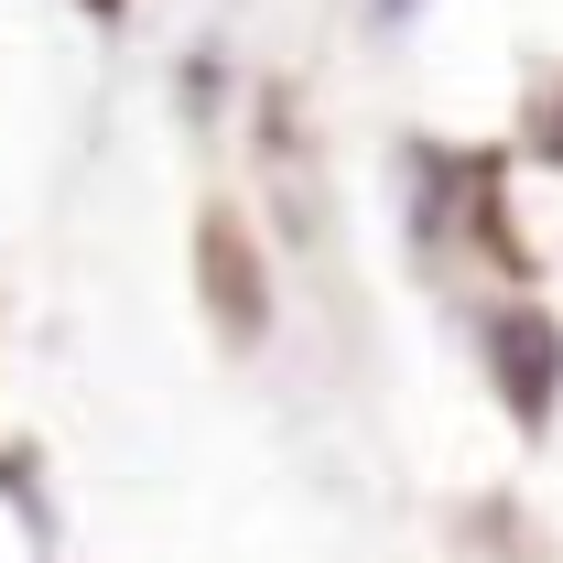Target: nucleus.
<instances>
[{
    "instance_id": "1",
    "label": "nucleus",
    "mask_w": 563,
    "mask_h": 563,
    "mask_svg": "<svg viewBox=\"0 0 563 563\" xmlns=\"http://www.w3.org/2000/svg\"><path fill=\"white\" fill-rule=\"evenodd\" d=\"M488 357H498V390H509V412L520 422H553V390H563V336L531 314V303H509L488 325Z\"/></svg>"
},
{
    "instance_id": "2",
    "label": "nucleus",
    "mask_w": 563,
    "mask_h": 563,
    "mask_svg": "<svg viewBox=\"0 0 563 563\" xmlns=\"http://www.w3.org/2000/svg\"><path fill=\"white\" fill-rule=\"evenodd\" d=\"M401 11H412V0H379V22H401Z\"/></svg>"
}]
</instances>
